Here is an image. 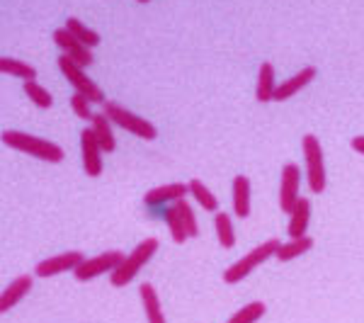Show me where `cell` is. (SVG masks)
Here are the masks:
<instances>
[{"label": "cell", "instance_id": "1", "mask_svg": "<svg viewBox=\"0 0 364 323\" xmlns=\"http://www.w3.org/2000/svg\"><path fill=\"white\" fill-rule=\"evenodd\" d=\"M3 144L15 151H22V154L39 158V161H46V163H61L63 156H66L58 144H51V141L32 137V134H25V132H5Z\"/></svg>", "mask_w": 364, "mask_h": 323}, {"label": "cell", "instance_id": "2", "mask_svg": "<svg viewBox=\"0 0 364 323\" xmlns=\"http://www.w3.org/2000/svg\"><path fill=\"white\" fill-rule=\"evenodd\" d=\"M158 238H146V240H141V243L136 245V248L129 253L124 260L117 265L114 272H109L112 277H109V282H112L114 287H127L129 282H132L134 277L139 275V270L146 265V263L151 260V258L156 255V250H158Z\"/></svg>", "mask_w": 364, "mask_h": 323}, {"label": "cell", "instance_id": "3", "mask_svg": "<svg viewBox=\"0 0 364 323\" xmlns=\"http://www.w3.org/2000/svg\"><path fill=\"white\" fill-rule=\"evenodd\" d=\"M279 240L277 238H269V240H262L260 245H255V248L250 250L248 255H243L240 260L233 263L231 268L224 272V282L226 285H238L240 280H245L248 275L255 270L257 265H262L265 260H269V258L277 255V248H279Z\"/></svg>", "mask_w": 364, "mask_h": 323}, {"label": "cell", "instance_id": "4", "mask_svg": "<svg viewBox=\"0 0 364 323\" xmlns=\"http://www.w3.org/2000/svg\"><path fill=\"white\" fill-rule=\"evenodd\" d=\"M102 112L109 117V122H112V125L122 127L124 132L134 134V137L146 139V141H154L158 137V129L151 125L149 120H144V117L129 112L124 105H119V102H102Z\"/></svg>", "mask_w": 364, "mask_h": 323}, {"label": "cell", "instance_id": "5", "mask_svg": "<svg viewBox=\"0 0 364 323\" xmlns=\"http://www.w3.org/2000/svg\"><path fill=\"white\" fill-rule=\"evenodd\" d=\"M58 68H61L63 78L68 80V85H73V88H75V92L85 95L92 105L107 102V100H105L102 88L95 85V80H92V78H87L85 68H83V66H78V63H75L73 58H68L66 54H61V56H58Z\"/></svg>", "mask_w": 364, "mask_h": 323}, {"label": "cell", "instance_id": "6", "mask_svg": "<svg viewBox=\"0 0 364 323\" xmlns=\"http://www.w3.org/2000/svg\"><path fill=\"white\" fill-rule=\"evenodd\" d=\"M304 146V158H306V178H309V190L314 195H321L326 190V163H323V149L321 141L314 134H306L301 139Z\"/></svg>", "mask_w": 364, "mask_h": 323}, {"label": "cell", "instance_id": "7", "mask_svg": "<svg viewBox=\"0 0 364 323\" xmlns=\"http://www.w3.org/2000/svg\"><path fill=\"white\" fill-rule=\"evenodd\" d=\"M124 253L119 250H107V253H100L95 258H85L78 268L73 270L75 280L78 282H87V280H95L100 275H107V272H114L117 265L124 260Z\"/></svg>", "mask_w": 364, "mask_h": 323}, {"label": "cell", "instance_id": "8", "mask_svg": "<svg viewBox=\"0 0 364 323\" xmlns=\"http://www.w3.org/2000/svg\"><path fill=\"white\" fill-rule=\"evenodd\" d=\"M299 187H301V170L296 163H287L282 168V183H279V209L284 214H291L296 207L299 197Z\"/></svg>", "mask_w": 364, "mask_h": 323}, {"label": "cell", "instance_id": "9", "mask_svg": "<svg viewBox=\"0 0 364 323\" xmlns=\"http://www.w3.org/2000/svg\"><path fill=\"white\" fill-rule=\"evenodd\" d=\"M80 154H83V170L90 178L102 175V146L90 127L80 132Z\"/></svg>", "mask_w": 364, "mask_h": 323}, {"label": "cell", "instance_id": "10", "mask_svg": "<svg viewBox=\"0 0 364 323\" xmlns=\"http://www.w3.org/2000/svg\"><path fill=\"white\" fill-rule=\"evenodd\" d=\"M54 42H56L58 49H61V54H66L68 58H73L78 66L85 68V66H92V61H95V56H92V49H87L83 42H78V39H75L66 27L56 29V32H54Z\"/></svg>", "mask_w": 364, "mask_h": 323}, {"label": "cell", "instance_id": "11", "mask_svg": "<svg viewBox=\"0 0 364 323\" xmlns=\"http://www.w3.org/2000/svg\"><path fill=\"white\" fill-rule=\"evenodd\" d=\"M83 260H85L83 253H78V250H68V253H61V255L49 258V260H42L37 268H34V272H37V277L49 280V277H56V275H61V272H68V270H75Z\"/></svg>", "mask_w": 364, "mask_h": 323}, {"label": "cell", "instance_id": "12", "mask_svg": "<svg viewBox=\"0 0 364 323\" xmlns=\"http://www.w3.org/2000/svg\"><path fill=\"white\" fill-rule=\"evenodd\" d=\"M187 195H190V185L185 183H166L161 187H154V190L146 192L144 202L149 204V207H161V204H175L180 202V199H185Z\"/></svg>", "mask_w": 364, "mask_h": 323}, {"label": "cell", "instance_id": "13", "mask_svg": "<svg viewBox=\"0 0 364 323\" xmlns=\"http://www.w3.org/2000/svg\"><path fill=\"white\" fill-rule=\"evenodd\" d=\"M314 78H316V68L314 66H304L299 73H294L291 78H287L282 85H277V90H274V100H277V102H284V100L294 97L296 92H301V88H306Z\"/></svg>", "mask_w": 364, "mask_h": 323}, {"label": "cell", "instance_id": "14", "mask_svg": "<svg viewBox=\"0 0 364 323\" xmlns=\"http://www.w3.org/2000/svg\"><path fill=\"white\" fill-rule=\"evenodd\" d=\"M29 290H32V277H29V275H22V277L13 280L8 290L3 292V297H0V311L8 314L20 299H25L29 295Z\"/></svg>", "mask_w": 364, "mask_h": 323}, {"label": "cell", "instance_id": "15", "mask_svg": "<svg viewBox=\"0 0 364 323\" xmlns=\"http://www.w3.org/2000/svg\"><path fill=\"white\" fill-rule=\"evenodd\" d=\"M139 297L144 302V311H146V319L149 323H166V316H163V309H161V299H158V292L154 285L144 282L139 287Z\"/></svg>", "mask_w": 364, "mask_h": 323}, {"label": "cell", "instance_id": "16", "mask_svg": "<svg viewBox=\"0 0 364 323\" xmlns=\"http://www.w3.org/2000/svg\"><path fill=\"white\" fill-rule=\"evenodd\" d=\"M233 211H236L238 219L250 216V180L245 175L233 178Z\"/></svg>", "mask_w": 364, "mask_h": 323}, {"label": "cell", "instance_id": "17", "mask_svg": "<svg viewBox=\"0 0 364 323\" xmlns=\"http://www.w3.org/2000/svg\"><path fill=\"white\" fill-rule=\"evenodd\" d=\"M274 90H277V83H274V66L272 63H262L260 70H257V88H255L257 102H262V105L272 102Z\"/></svg>", "mask_w": 364, "mask_h": 323}, {"label": "cell", "instance_id": "18", "mask_svg": "<svg viewBox=\"0 0 364 323\" xmlns=\"http://www.w3.org/2000/svg\"><path fill=\"white\" fill-rule=\"evenodd\" d=\"M90 129L95 132V137L100 141V146H102V151H107V154H112L114 151V134H112V122H109V117L105 112L95 115L90 120Z\"/></svg>", "mask_w": 364, "mask_h": 323}, {"label": "cell", "instance_id": "19", "mask_svg": "<svg viewBox=\"0 0 364 323\" xmlns=\"http://www.w3.org/2000/svg\"><path fill=\"white\" fill-rule=\"evenodd\" d=\"M291 221H289V236L291 238H301L306 236V226H309V216H311V202L309 199H299L294 211H291Z\"/></svg>", "mask_w": 364, "mask_h": 323}, {"label": "cell", "instance_id": "20", "mask_svg": "<svg viewBox=\"0 0 364 323\" xmlns=\"http://www.w3.org/2000/svg\"><path fill=\"white\" fill-rule=\"evenodd\" d=\"M314 248V238L311 236H301V238H291L289 243H282L277 248V260L279 263H287V260H294V258L309 253V250Z\"/></svg>", "mask_w": 364, "mask_h": 323}, {"label": "cell", "instance_id": "21", "mask_svg": "<svg viewBox=\"0 0 364 323\" xmlns=\"http://www.w3.org/2000/svg\"><path fill=\"white\" fill-rule=\"evenodd\" d=\"M214 228H216V238L224 248H233L236 245V231H233L231 216L224 211H216L214 214Z\"/></svg>", "mask_w": 364, "mask_h": 323}, {"label": "cell", "instance_id": "22", "mask_svg": "<svg viewBox=\"0 0 364 323\" xmlns=\"http://www.w3.org/2000/svg\"><path fill=\"white\" fill-rule=\"evenodd\" d=\"M66 29L70 34H73L78 42H83L87 49H92V46H97L100 44V34L95 32V29H90V27H85L83 22L78 20V17H68L66 20Z\"/></svg>", "mask_w": 364, "mask_h": 323}, {"label": "cell", "instance_id": "23", "mask_svg": "<svg viewBox=\"0 0 364 323\" xmlns=\"http://www.w3.org/2000/svg\"><path fill=\"white\" fill-rule=\"evenodd\" d=\"M0 70H3V73L15 75V78H22V80H34V75H37V68L29 66L27 61H20V58H8V56L0 58Z\"/></svg>", "mask_w": 364, "mask_h": 323}, {"label": "cell", "instance_id": "24", "mask_svg": "<svg viewBox=\"0 0 364 323\" xmlns=\"http://www.w3.org/2000/svg\"><path fill=\"white\" fill-rule=\"evenodd\" d=\"M166 224H168V231H170V236H173L175 243H185V240L190 238L185 221H182V216H180V209L175 207V204L166 211Z\"/></svg>", "mask_w": 364, "mask_h": 323}, {"label": "cell", "instance_id": "25", "mask_svg": "<svg viewBox=\"0 0 364 323\" xmlns=\"http://www.w3.org/2000/svg\"><path fill=\"white\" fill-rule=\"evenodd\" d=\"M25 92H27V97L32 100L34 105H37L39 110H49L51 105H54V97H51V92L46 90L44 85H39L37 80H25Z\"/></svg>", "mask_w": 364, "mask_h": 323}, {"label": "cell", "instance_id": "26", "mask_svg": "<svg viewBox=\"0 0 364 323\" xmlns=\"http://www.w3.org/2000/svg\"><path fill=\"white\" fill-rule=\"evenodd\" d=\"M187 185H190V195L195 197L204 209H207V211H216V209H219V202H216V197L211 195V190L202 183V180L195 178V180H190Z\"/></svg>", "mask_w": 364, "mask_h": 323}, {"label": "cell", "instance_id": "27", "mask_svg": "<svg viewBox=\"0 0 364 323\" xmlns=\"http://www.w3.org/2000/svg\"><path fill=\"white\" fill-rule=\"evenodd\" d=\"M265 311H267V307L262 302H252V304H248V307L236 311L228 323H257L262 316H265Z\"/></svg>", "mask_w": 364, "mask_h": 323}, {"label": "cell", "instance_id": "28", "mask_svg": "<svg viewBox=\"0 0 364 323\" xmlns=\"http://www.w3.org/2000/svg\"><path fill=\"white\" fill-rule=\"evenodd\" d=\"M175 207L180 209V216H182V221H185V226H187V233H190V238L199 236V224H197V216H195V211H192L190 204H187L185 199H180V202H175Z\"/></svg>", "mask_w": 364, "mask_h": 323}, {"label": "cell", "instance_id": "29", "mask_svg": "<svg viewBox=\"0 0 364 323\" xmlns=\"http://www.w3.org/2000/svg\"><path fill=\"white\" fill-rule=\"evenodd\" d=\"M90 100H87L85 95H80V92H75L73 97H70V107H73L75 117H80V120H92V110H90Z\"/></svg>", "mask_w": 364, "mask_h": 323}, {"label": "cell", "instance_id": "30", "mask_svg": "<svg viewBox=\"0 0 364 323\" xmlns=\"http://www.w3.org/2000/svg\"><path fill=\"white\" fill-rule=\"evenodd\" d=\"M352 149H355L357 151V154H362L364 156V137H355V139H352Z\"/></svg>", "mask_w": 364, "mask_h": 323}, {"label": "cell", "instance_id": "31", "mask_svg": "<svg viewBox=\"0 0 364 323\" xmlns=\"http://www.w3.org/2000/svg\"><path fill=\"white\" fill-rule=\"evenodd\" d=\"M139 3H149V0H139Z\"/></svg>", "mask_w": 364, "mask_h": 323}]
</instances>
